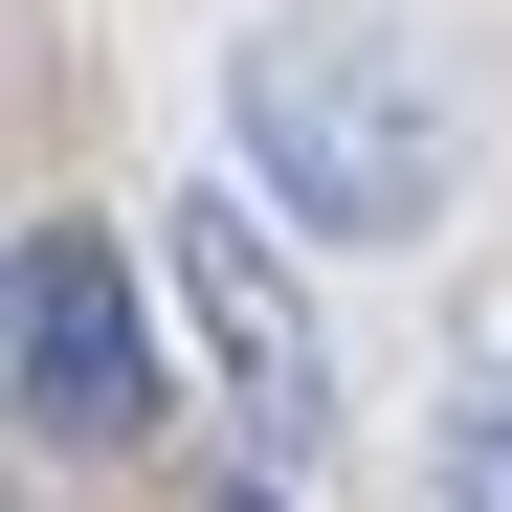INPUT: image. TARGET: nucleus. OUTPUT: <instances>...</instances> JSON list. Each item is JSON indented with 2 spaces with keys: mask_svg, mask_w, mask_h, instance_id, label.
Instances as JSON below:
<instances>
[{
  "mask_svg": "<svg viewBox=\"0 0 512 512\" xmlns=\"http://www.w3.org/2000/svg\"><path fill=\"white\" fill-rule=\"evenodd\" d=\"M223 156L290 223H334V245H423L446 223V90H423L401 23H334V0L223 45Z\"/></svg>",
  "mask_w": 512,
  "mask_h": 512,
  "instance_id": "f257e3e1",
  "label": "nucleus"
},
{
  "mask_svg": "<svg viewBox=\"0 0 512 512\" xmlns=\"http://www.w3.org/2000/svg\"><path fill=\"white\" fill-rule=\"evenodd\" d=\"M179 223V290L223 334V401H245V446L312 468V423H334V334L290 312V245H268V179H201V201H156Z\"/></svg>",
  "mask_w": 512,
  "mask_h": 512,
  "instance_id": "f03ea898",
  "label": "nucleus"
},
{
  "mask_svg": "<svg viewBox=\"0 0 512 512\" xmlns=\"http://www.w3.org/2000/svg\"><path fill=\"white\" fill-rule=\"evenodd\" d=\"M156 423V334H134V268L112 223H23V446H134Z\"/></svg>",
  "mask_w": 512,
  "mask_h": 512,
  "instance_id": "7ed1b4c3",
  "label": "nucleus"
},
{
  "mask_svg": "<svg viewBox=\"0 0 512 512\" xmlns=\"http://www.w3.org/2000/svg\"><path fill=\"white\" fill-rule=\"evenodd\" d=\"M423 512H512V379L446 401V468H423Z\"/></svg>",
  "mask_w": 512,
  "mask_h": 512,
  "instance_id": "20e7f679",
  "label": "nucleus"
}]
</instances>
